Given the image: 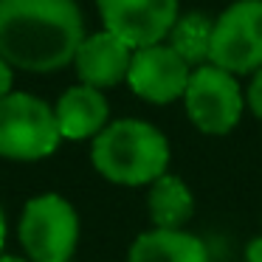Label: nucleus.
Returning a JSON list of instances; mask_svg holds the SVG:
<instances>
[{
	"label": "nucleus",
	"instance_id": "f257e3e1",
	"mask_svg": "<svg viewBox=\"0 0 262 262\" xmlns=\"http://www.w3.org/2000/svg\"><path fill=\"white\" fill-rule=\"evenodd\" d=\"M85 40L76 0H0V57L26 74H57L74 65Z\"/></svg>",
	"mask_w": 262,
	"mask_h": 262
},
{
	"label": "nucleus",
	"instance_id": "f03ea898",
	"mask_svg": "<svg viewBox=\"0 0 262 262\" xmlns=\"http://www.w3.org/2000/svg\"><path fill=\"white\" fill-rule=\"evenodd\" d=\"M169 141L144 119H116L93 138V169L119 186H149L169 169Z\"/></svg>",
	"mask_w": 262,
	"mask_h": 262
},
{
	"label": "nucleus",
	"instance_id": "7ed1b4c3",
	"mask_svg": "<svg viewBox=\"0 0 262 262\" xmlns=\"http://www.w3.org/2000/svg\"><path fill=\"white\" fill-rule=\"evenodd\" d=\"M59 141L57 116L46 99L26 91H12L0 99V158L42 161Z\"/></svg>",
	"mask_w": 262,
	"mask_h": 262
},
{
	"label": "nucleus",
	"instance_id": "20e7f679",
	"mask_svg": "<svg viewBox=\"0 0 262 262\" xmlns=\"http://www.w3.org/2000/svg\"><path fill=\"white\" fill-rule=\"evenodd\" d=\"M17 231L31 262H71L79 243V214L62 194H37L26 203Z\"/></svg>",
	"mask_w": 262,
	"mask_h": 262
},
{
	"label": "nucleus",
	"instance_id": "39448f33",
	"mask_svg": "<svg viewBox=\"0 0 262 262\" xmlns=\"http://www.w3.org/2000/svg\"><path fill=\"white\" fill-rule=\"evenodd\" d=\"M183 107L189 121L206 136L231 133L245 113V91L239 88V76L211 62L192 68Z\"/></svg>",
	"mask_w": 262,
	"mask_h": 262
},
{
	"label": "nucleus",
	"instance_id": "423d86ee",
	"mask_svg": "<svg viewBox=\"0 0 262 262\" xmlns=\"http://www.w3.org/2000/svg\"><path fill=\"white\" fill-rule=\"evenodd\" d=\"M209 62L234 76L262 68V0H234L217 14Z\"/></svg>",
	"mask_w": 262,
	"mask_h": 262
},
{
	"label": "nucleus",
	"instance_id": "0eeeda50",
	"mask_svg": "<svg viewBox=\"0 0 262 262\" xmlns=\"http://www.w3.org/2000/svg\"><path fill=\"white\" fill-rule=\"evenodd\" d=\"M96 9L102 29L124 40L133 51L166 42L181 17L178 0H96Z\"/></svg>",
	"mask_w": 262,
	"mask_h": 262
},
{
	"label": "nucleus",
	"instance_id": "6e6552de",
	"mask_svg": "<svg viewBox=\"0 0 262 262\" xmlns=\"http://www.w3.org/2000/svg\"><path fill=\"white\" fill-rule=\"evenodd\" d=\"M192 76V65L183 62L169 42L136 48L127 71V85L138 99L149 104H172L183 99Z\"/></svg>",
	"mask_w": 262,
	"mask_h": 262
},
{
	"label": "nucleus",
	"instance_id": "1a4fd4ad",
	"mask_svg": "<svg viewBox=\"0 0 262 262\" xmlns=\"http://www.w3.org/2000/svg\"><path fill=\"white\" fill-rule=\"evenodd\" d=\"M130 62H133V48L116 34H110L107 29L85 34V40L76 48V57H74V68L79 82L99 88V91L127 82Z\"/></svg>",
	"mask_w": 262,
	"mask_h": 262
},
{
	"label": "nucleus",
	"instance_id": "9d476101",
	"mask_svg": "<svg viewBox=\"0 0 262 262\" xmlns=\"http://www.w3.org/2000/svg\"><path fill=\"white\" fill-rule=\"evenodd\" d=\"M54 116H57V127L62 138L85 141V138H96L110 124V104L99 88L79 82L57 99Z\"/></svg>",
	"mask_w": 262,
	"mask_h": 262
},
{
	"label": "nucleus",
	"instance_id": "9b49d317",
	"mask_svg": "<svg viewBox=\"0 0 262 262\" xmlns=\"http://www.w3.org/2000/svg\"><path fill=\"white\" fill-rule=\"evenodd\" d=\"M127 262H211L200 237L183 228H152L133 239Z\"/></svg>",
	"mask_w": 262,
	"mask_h": 262
},
{
	"label": "nucleus",
	"instance_id": "f8f14e48",
	"mask_svg": "<svg viewBox=\"0 0 262 262\" xmlns=\"http://www.w3.org/2000/svg\"><path fill=\"white\" fill-rule=\"evenodd\" d=\"M147 209L155 228H183L194 214L192 189L178 175H161L155 183H149Z\"/></svg>",
	"mask_w": 262,
	"mask_h": 262
},
{
	"label": "nucleus",
	"instance_id": "ddd939ff",
	"mask_svg": "<svg viewBox=\"0 0 262 262\" xmlns=\"http://www.w3.org/2000/svg\"><path fill=\"white\" fill-rule=\"evenodd\" d=\"M211 34H214V20L203 12H189L181 14L172 26L166 42L172 46V51L189 62L192 68L209 62V54H211Z\"/></svg>",
	"mask_w": 262,
	"mask_h": 262
},
{
	"label": "nucleus",
	"instance_id": "4468645a",
	"mask_svg": "<svg viewBox=\"0 0 262 262\" xmlns=\"http://www.w3.org/2000/svg\"><path fill=\"white\" fill-rule=\"evenodd\" d=\"M245 107H248L256 119H262V68L256 71V74H251V82H248V88H245Z\"/></svg>",
	"mask_w": 262,
	"mask_h": 262
},
{
	"label": "nucleus",
	"instance_id": "2eb2a0df",
	"mask_svg": "<svg viewBox=\"0 0 262 262\" xmlns=\"http://www.w3.org/2000/svg\"><path fill=\"white\" fill-rule=\"evenodd\" d=\"M12 88H14V68L3 57H0V99L9 96V93H12Z\"/></svg>",
	"mask_w": 262,
	"mask_h": 262
},
{
	"label": "nucleus",
	"instance_id": "dca6fc26",
	"mask_svg": "<svg viewBox=\"0 0 262 262\" xmlns=\"http://www.w3.org/2000/svg\"><path fill=\"white\" fill-rule=\"evenodd\" d=\"M245 262H262V237H254L245 245Z\"/></svg>",
	"mask_w": 262,
	"mask_h": 262
},
{
	"label": "nucleus",
	"instance_id": "f3484780",
	"mask_svg": "<svg viewBox=\"0 0 262 262\" xmlns=\"http://www.w3.org/2000/svg\"><path fill=\"white\" fill-rule=\"evenodd\" d=\"M3 243H6V217H3V209H0V251H3Z\"/></svg>",
	"mask_w": 262,
	"mask_h": 262
},
{
	"label": "nucleus",
	"instance_id": "a211bd4d",
	"mask_svg": "<svg viewBox=\"0 0 262 262\" xmlns=\"http://www.w3.org/2000/svg\"><path fill=\"white\" fill-rule=\"evenodd\" d=\"M0 262H31V259H20V256H6V254H0Z\"/></svg>",
	"mask_w": 262,
	"mask_h": 262
}]
</instances>
